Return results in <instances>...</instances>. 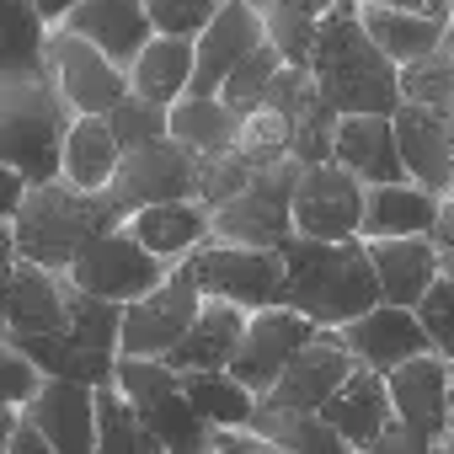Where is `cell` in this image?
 Instances as JSON below:
<instances>
[{
  "mask_svg": "<svg viewBox=\"0 0 454 454\" xmlns=\"http://www.w3.org/2000/svg\"><path fill=\"white\" fill-rule=\"evenodd\" d=\"M305 70L316 75V86L337 118L401 107V65L369 38V27L358 17V0H342V6H332L321 17Z\"/></svg>",
  "mask_w": 454,
  "mask_h": 454,
  "instance_id": "obj_1",
  "label": "cell"
},
{
  "mask_svg": "<svg viewBox=\"0 0 454 454\" xmlns=\"http://www.w3.org/2000/svg\"><path fill=\"white\" fill-rule=\"evenodd\" d=\"M278 252H284V268H289L284 305L310 316L316 326H348V321L385 305V289H380V273H374V257H369L364 236L358 241L294 236Z\"/></svg>",
  "mask_w": 454,
  "mask_h": 454,
  "instance_id": "obj_2",
  "label": "cell"
},
{
  "mask_svg": "<svg viewBox=\"0 0 454 454\" xmlns=\"http://www.w3.org/2000/svg\"><path fill=\"white\" fill-rule=\"evenodd\" d=\"M113 224H123V214L107 192H81L70 182H43L6 219V247L22 262H38L49 273H70L86 257V247L102 241Z\"/></svg>",
  "mask_w": 454,
  "mask_h": 454,
  "instance_id": "obj_3",
  "label": "cell"
},
{
  "mask_svg": "<svg viewBox=\"0 0 454 454\" xmlns=\"http://www.w3.org/2000/svg\"><path fill=\"white\" fill-rule=\"evenodd\" d=\"M75 107L54 86V70L0 81V166H17L33 187L65 176V139Z\"/></svg>",
  "mask_w": 454,
  "mask_h": 454,
  "instance_id": "obj_4",
  "label": "cell"
},
{
  "mask_svg": "<svg viewBox=\"0 0 454 454\" xmlns=\"http://www.w3.org/2000/svg\"><path fill=\"white\" fill-rule=\"evenodd\" d=\"M113 385L129 395V406L150 422V433L166 443V454H208V438L214 427L192 411L187 390H182V374L166 364V358H118V374Z\"/></svg>",
  "mask_w": 454,
  "mask_h": 454,
  "instance_id": "obj_5",
  "label": "cell"
},
{
  "mask_svg": "<svg viewBox=\"0 0 454 454\" xmlns=\"http://www.w3.org/2000/svg\"><path fill=\"white\" fill-rule=\"evenodd\" d=\"M192 278L203 289V300H231L241 310H278L284 289H289V268L284 252L273 247H231V241H208L192 262Z\"/></svg>",
  "mask_w": 454,
  "mask_h": 454,
  "instance_id": "obj_6",
  "label": "cell"
},
{
  "mask_svg": "<svg viewBox=\"0 0 454 454\" xmlns=\"http://www.w3.org/2000/svg\"><path fill=\"white\" fill-rule=\"evenodd\" d=\"M294 182H300V160L284 166H262L241 198L214 208V241L231 247H284L294 241Z\"/></svg>",
  "mask_w": 454,
  "mask_h": 454,
  "instance_id": "obj_7",
  "label": "cell"
},
{
  "mask_svg": "<svg viewBox=\"0 0 454 454\" xmlns=\"http://www.w3.org/2000/svg\"><path fill=\"white\" fill-rule=\"evenodd\" d=\"M166 278H171V268L129 231V219L113 224L102 241H91L86 257L70 268V284H75V289H86V294H97V300H113V305H134V300H145L150 289H160Z\"/></svg>",
  "mask_w": 454,
  "mask_h": 454,
  "instance_id": "obj_8",
  "label": "cell"
},
{
  "mask_svg": "<svg viewBox=\"0 0 454 454\" xmlns=\"http://www.w3.org/2000/svg\"><path fill=\"white\" fill-rule=\"evenodd\" d=\"M364 203H369V187L348 166H337V160L300 166L294 231L310 241H358L364 236Z\"/></svg>",
  "mask_w": 454,
  "mask_h": 454,
  "instance_id": "obj_9",
  "label": "cell"
},
{
  "mask_svg": "<svg viewBox=\"0 0 454 454\" xmlns=\"http://www.w3.org/2000/svg\"><path fill=\"white\" fill-rule=\"evenodd\" d=\"M203 192V155L187 150L182 139H160L150 150H134L123 155V171L113 182V203L118 214H139V208H155V203H187Z\"/></svg>",
  "mask_w": 454,
  "mask_h": 454,
  "instance_id": "obj_10",
  "label": "cell"
},
{
  "mask_svg": "<svg viewBox=\"0 0 454 454\" xmlns=\"http://www.w3.org/2000/svg\"><path fill=\"white\" fill-rule=\"evenodd\" d=\"M203 310V289L192 278V268H171V278L160 289H150L145 300L123 305V353L129 358H171V348L192 332Z\"/></svg>",
  "mask_w": 454,
  "mask_h": 454,
  "instance_id": "obj_11",
  "label": "cell"
},
{
  "mask_svg": "<svg viewBox=\"0 0 454 454\" xmlns=\"http://www.w3.org/2000/svg\"><path fill=\"white\" fill-rule=\"evenodd\" d=\"M49 70H54V86L65 91V102L75 107V118H107L134 86H129V70L113 65L97 43L75 38L70 27H54L49 33Z\"/></svg>",
  "mask_w": 454,
  "mask_h": 454,
  "instance_id": "obj_12",
  "label": "cell"
},
{
  "mask_svg": "<svg viewBox=\"0 0 454 454\" xmlns=\"http://www.w3.org/2000/svg\"><path fill=\"white\" fill-rule=\"evenodd\" d=\"M395 401V427H406L417 443L438 449L454 427V364L438 353H422L385 374Z\"/></svg>",
  "mask_w": 454,
  "mask_h": 454,
  "instance_id": "obj_13",
  "label": "cell"
},
{
  "mask_svg": "<svg viewBox=\"0 0 454 454\" xmlns=\"http://www.w3.org/2000/svg\"><path fill=\"white\" fill-rule=\"evenodd\" d=\"M316 321L310 316H300V310H289V305H278V310H257L252 321H247V337H241V348H236V358H231V374L262 401L273 385H278V374L294 364V353L305 348V342H316Z\"/></svg>",
  "mask_w": 454,
  "mask_h": 454,
  "instance_id": "obj_14",
  "label": "cell"
},
{
  "mask_svg": "<svg viewBox=\"0 0 454 454\" xmlns=\"http://www.w3.org/2000/svg\"><path fill=\"white\" fill-rule=\"evenodd\" d=\"M353 369H358V358L348 353L342 332L337 326H321L316 342H305L294 353V364L278 374V385L262 395V406L268 411H321L353 380Z\"/></svg>",
  "mask_w": 454,
  "mask_h": 454,
  "instance_id": "obj_15",
  "label": "cell"
},
{
  "mask_svg": "<svg viewBox=\"0 0 454 454\" xmlns=\"http://www.w3.org/2000/svg\"><path fill=\"white\" fill-rule=\"evenodd\" d=\"M262 43H268V27L252 12V0H224L219 17L198 38V70H192V91L187 97H219L224 81H231Z\"/></svg>",
  "mask_w": 454,
  "mask_h": 454,
  "instance_id": "obj_16",
  "label": "cell"
},
{
  "mask_svg": "<svg viewBox=\"0 0 454 454\" xmlns=\"http://www.w3.org/2000/svg\"><path fill=\"white\" fill-rule=\"evenodd\" d=\"M337 332H342L348 353H353L364 369H380V374H390V369H401V364L433 353L427 326L417 321V310H401V305H380V310H369V316H358V321H348V326H337Z\"/></svg>",
  "mask_w": 454,
  "mask_h": 454,
  "instance_id": "obj_17",
  "label": "cell"
},
{
  "mask_svg": "<svg viewBox=\"0 0 454 454\" xmlns=\"http://www.w3.org/2000/svg\"><path fill=\"white\" fill-rule=\"evenodd\" d=\"M332 160L348 166L364 187H390V182H411L406 160H401V139H395V113H358L337 123V145Z\"/></svg>",
  "mask_w": 454,
  "mask_h": 454,
  "instance_id": "obj_18",
  "label": "cell"
},
{
  "mask_svg": "<svg viewBox=\"0 0 454 454\" xmlns=\"http://www.w3.org/2000/svg\"><path fill=\"white\" fill-rule=\"evenodd\" d=\"M70 326V273H49L38 262L12 257L6 284V332L12 337H49Z\"/></svg>",
  "mask_w": 454,
  "mask_h": 454,
  "instance_id": "obj_19",
  "label": "cell"
},
{
  "mask_svg": "<svg viewBox=\"0 0 454 454\" xmlns=\"http://www.w3.org/2000/svg\"><path fill=\"white\" fill-rule=\"evenodd\" d=\"M395 139H401L406 176H411L417 187L449 198V192H454V129H449V118L401 102V107H395Z\"/></svg>",
  "mask_w": 454,
  "mask_h": 454,
  "instance_id": "obj_20",
  "label": "cell"
},
{
  "mask_svg": "<svg viewBox=\"0 0 454 454\" xmlns=\"http://www.w3.org/2000/svg\"><path fill=\"white\" fill-rule=\"evenodd\" d=\"M321 417L358 449V454H369L390 427H395V401H390V380L380 374V369H353V380L321 406Z\"/></svg>",
  "mask_w": 454,
  "mask_h": 454,
  "instance_id": "obj_21",
  "label": "cell"
},
{
  "mask_svg": "<svg viewBox=\"0 0 454 454\" xmlns=\"http://www.w3.org/2000/svg\"><path fill=\"white\" fill-rule=\"evenodd\" d=\"M59 27H70L75 38H86V43H97L113 65H134L145 49H150V38H155V22H150V12H145V0H86V6H75L70 12V22H59Z\"/></svg>",
  "mask_w": 454,
  "mask_h": 454,
  "instance_id": "obj_22",
  "label": "cell"
},
{
  "mask_svg": "<svg viewBox=\"0 0 454 454\" xmlns=\"http://www.w3.org/2000/svg\"><path fill=\"white\" fill-rule=\"evenodd\" d=\"M59 454H97V390L75 380H49L22 411Z\"/></svg>",
  "mask_w": 454,
  "mask_h": 454,
  "instance_id": "obj_23",
  "label": "cell"
},
{
  "mask_svg": "<svg viewBox=\"0 0 454 454\" xmlns=\"http://www.w3.org/2000/svg\"><path fill=\"white\" fill-rule=\"evenodd\" d=\"M129 231L166 262V268H182L192 262L208 241H214V208L187 198V203H155V208H139L129 214Z\"/></svg>",
  "mask_w": 454,
  "mask_h": 454,
  "instance_id": "obj_24",
  "label": "cell"
},
{
  "mask_svg": "<svg viewBox=\"0 0 454 454\" xmlns=\"http://www.w3.org/2000/svg\"><path fill=\"white\" fill-rule=\"evenodd\" d=\"M247 321H252V310H241V305H231V300H203L192 332L171 348L166 364H171L176 374L231 369V358H236V348H241V337H247Z\"/></svg>",
  "mask_w": 454,
  "mask_h": 454,
  "instance_id": "obj_25",
  "label": "cell"
},
{
  "mask_svg": "<svg viewBox=\"0 0 454 454\" xmlns=\"http://www.w3.org/2000/svg\"><path fill=\"white\" fill-rule=\"evenodd\" d=\"M369 257H374L385 305H401V310H417V305L427 300V289L438 284V273H443V252L433 247V236L369 241Z\"/></svg>",
  "mask_w": 454,
  "mask_h": 454,
  "instance_id": "obj_26",
  "label": "cell"
},
{
  "mask_svg": "<svg viewBox=\"0 0 454 454\" xmlns=\"http://www.w3.org/2000/svg\"><path fill=\"white\" fill-rule=\"evenodd\" d=\"M443 198L417 187V182H390L369 187L364 203V241H406V236H433Z\"/></svg>",
  "mask_w": 454,
  "mask_h": 454,
  "instance_id": "obj_27",
  "label": "cell"
},
{
  "mask_svg": "<svg viewBox=\"0 0 454 454\" xmlns=\"http://www.w3.org/2000/svg\"><path fill=\"white\" fill-rule=\"evenodd\" d=\"M192 70H198V43L187 38H150V49L129 65V86L134 97L145 102H160V107H176L187 91H192Z\"/></svg>",
  "mask_w": 454,
  "mask_h": 454,
  "instance_id": "obj_28",
  "label": "cell"
},
{
  "mask_svg": "<svg viewBox=\"0 0 454 454\" xmlns=\"http://www.w3.org/2000/svg\"><path fill=\"white\" fill-rule=\"evenodd\" d=\"M118 171H123V145H118L113 123L107 118H75V129L65 139V176L59 182H70L81 192H113Z\"/></svg>",
  "mask_w": 454,
  "mask_h": 454,
  "instance_id": "obj_29",
  "label": "cell"
},
{
  "mask_svg": "<svg viewBox=\"0 0 454 454\" xmlns=\"http://www.w3.org/2000/svg\"><path fill=\"white\" fill-rule=\"evenodd\" d=\"M358 17L369 27V38L406 70L427 54H438L449 43V22H433V17H417V12H395V6H374V0H358Z\"/></svg>",
  "mask_w": 454,
  "mask_h": 454,
  "instance_id": "obj_30",
  "label": "cell"
},
{
  "mask_svg": "<svg viewBox=\"0 0 454 454\" xmlns=\"http://www.w3.org/2000/svg\"><path fill=\"white\" fill-rule=\"evenodd\" d=\"M294 145H300V118L273 97L257 102L252 113H241V123H236V155L252 160L257 171L294 160Z\"/></svg>",
  "mask_w": 454,
  "mask_h": 454,
  "instance_id": "obj_31",
  "label": "cell"
},
{
  "mask_svg": "<svg viewBox=\"0 0 454 454\" xmlns=\"http://www.w3.org/2000/svg\"><path fill=\"white\" fill-rule=\"evenodd\" d=\"M49 17L33 0H6V27H0V81L49 70Z\"/></svg>",
  "mask_w": 454,
  "mask_h": 454,
  "instance_id": "obj_32",
  "label": "cell"
},
{
  "mask_svg": "<svg viewBox=\"0 0 454 454\" xmlns=\"http://www.w3.org/2000/svg\"><path fill=\"white\" fill-rule=\"evenodd\" d=\"M182 390L192 401V411L208 422V427H252L262 401L231 374V369H214V374H182Z\"/></svg>",
  "mask_w": 454,
  "mask_h": 454,
  "instance_id": "obj_33",
  "label": "cell"
},
{
  "mask_svg": "<svg viewBox=\"0 0 454 454\" xmlns=\"http://www.w3.org/2000/svg\"><path fill=\"white\" fill-rule=\"evenodd\" d=\"M236 113L224 107L219 97H182L171 107V139H182L198 155H224L236 150Z\"/></svg>",
  "mask_w": 454,
  "mask_h": 454,
  "instance_id": "obj_34",
  "label": "cell"
},
{
  "mask_svg": "<svg viewBox=\"0 0 454 454\" xmlns=\"http://www.w3.org/2000/svg\"><path fill=\"white\" fill-rule=\"evenodd\" d=\"M97 454H166V443L150 433V422L129 406L118 385L97 390Z\"/></svg>",
  "mask_w": 454,
  "mask_h": 454,
  "instance_id": "obj_35",
  "label": "cell"
},
{
  "mask_svg": "<svg viewBox=\"0 0 454 454\" xmlns=\"http://www.w3.org/2000/svg\"><path fill=\"white\" fill-rule=\"evenodd\" d=\"M268 443H278V449H294V454H358L321 411H257V422H252Z\"/></svg>",
  "mask_w": 454,
  "mask_h": 454,
  "instance_id": "obj_36",
  "label": "cell"
},
{
  "mask_svg": "<svg viewBox=\"0 0 454 454\" xmlns=\"http://www.w3.org/2000/svg\"><path fill=\"white\" fill-rule=\"evenodd\" d=\"M65 332L97 358H123V305L97 300V294H86L75 284H70V326Z\"/></svg>",
  "mask_w": 454,
  "mask_h": 454,
  "instance_id": "obj_37",
  "label": "cell"
},
{
  "mask_svg": "<svg viewBox=\"0 0 454 454\" xmlns=\"http://www.w3.org/2000/svg\"><path fill=\"white\" fill-rule=\"evenodd\" d=\"M401 102L427 107L438 118H454V54H449V43L401 70Z\"/></svg>",
  "mask_w": 454,
  "mask_h": 454,
  "instance_id": "obj_38",
  "label": "cell"
},
{
  "mask_svg": "<svg viewBox=\"0 0 454 454\" xmlns=\"http://www.w3.org/2000/svg\"><path fill=\"white\" fill-rule=\"evenodd\" d=\"M284 65H289V59H284V49L268 38V43H262V49H257V54H252V59H247L236 75H231V81H224L219 102L231 107L236 118H241V113H252L257 102H268V91H273V81L284 75Z\"/></svg>",
  "mask_w": 454,
  "mask_h": 454,
  "instance_id": "obj_39",
  "label": "cell"
},
{
  "mask_svg": "<svg viewBox=\"0 0 454 454\" xmlns=\"http://www.w3.org/2000/svg\"><path fill=\"white\" fill-rule=\"evenodd\" d=\"M107 123H113V134H118L123 155H134V150H150V145L171 139V107L145 102V97H134V91L107 113Z\"/></svg>",
  "mask_w": 454,
  "mask_h": 454,
  "instance_id": "obj_40",
  "label": "cell"
},
{
  "mask_svg": "<svg viewBox=\"0 0 454 454\" xmlns=\"http://www.w3.org/2000/svg\"><path fill=\"white\" fill-rule=\"evenodd\" d=\"M219 6H224V0H145L155 33L160 38H187V43L203 38V27L219 17Z\"/></svg>",
  "mask_w": 454,
  "mask_h": 454,
  "instance_id": "obj_41",
  "label": "cell"
},
{
  "mask_svg": "<svg viewBox=\"0 0 454 454\" xmlns=\"http://www.w3.org/2000/svg\"><path fill=\"white\" fill-rule=\"evenodd\" d=\"M417 321L427 326L433 353L454 364V273H449V268L438 273V284H433V289H427V300L417 305Z\"/></svg>",
  "mask_w": 454,
  "mask_h": 454,
  "instance_id": "obj_42",
  "label": "cell"
},
{
  "mask_svg": "<svg viewBox=\"0 0 454 454\" xmlns=\"http://www.w3.org/2000/svg\"><path fill=\"white\" fill-rule=\"evenodd\" d=\"M0 374H6V417H22L38 401V390L49 385V374L12 342H0Z\"/></svg>",
  "mask_w": 454,
  "mask_h": 454,
  "instance_id": "obj_43",
  "label": "cell"
},
{
  "mask_svg": "<svg viewBox=\"0 0 454 454\" xmlns=\"http://www.w3.org/2000/svg\"><path fill=\"white\" fill-rule=\"evenodd\" d=\"M208 454H268V438L257 427H214Z\"/></svg>",
  "mask_w": 454,
  "mask_h": 454,
  "instance_id": "obj_44",
  "label": "cell"
},
{
  "mask_svg": "<svg viewBox=\"0 0 454 454\" xmlns=\"http://www.w3.org/2000/svg\"><path fill=\"white\" fill-rule=\"evenodd\" d=\"M0 454H59L27 417H6V449Z\"/></svg>",
  "mask_w": 454,
  "mask_h": 454,
  "instance_id": "obj_45",
  "label": "cell"
},
{
  "mask_svg": "<svg viewBox=\"0 0 454 454\" xmlns=\"http://www.w3.org/2000/svg\"><path fill=\"white\" fill-rule=\"evenodd\" d=\"M27 192H33V182H27L17 166H0V219H12V214L27 203Z\"/></svg>",
  "mask_w": 454,
  "mask_h": 454,
  "instance_id": "obj_46",
  "label": "cell"
},
{
  "mask_svg": "<svg viewBox=\"0 0 454 454\" xmlns=\"http://www.w3.org/2000/svg\"><path fill=\"white\" fill-rule=\"evenodd\" d=\"M374 6L417 12V17H433V22H449V27H454V0H374Z\"/></svg>",
  "mask_w": 454,
  "mask_h": 454,
  "instance_id": "obj_47",
  "label": "cell"
},
{
  "mask_svg": "<svg viewBox=\"0 0 454 454\" xmlns=\"http://www.w3.org/2000/svg\"><path fill=\"white\" fill-rule=\"evenodd\" d=\"M369 454H433V449H427V443H417L406 427H390V433H385V438H380Z\"/></svg>",
  "mask_w": 454,
  "mask_h": 454,
  "instance_id": "obj_48",
  "label": "cell"
},
{
  "mask_svg": "<svg viewBox=\"0 0 454 454\" xmlns=\"http://www.w3.org/2000/svg\"><path fill=\"white\" fill-rule=\"evenodd\" d=\"M433 247L443 252V262H454V198H443L438 224H433Z\"/></svg>",
  "mask_w": 454,
  "mask_h": 454,
  "instance_id": "obj_49",
  "label": "cell"
},
{
  "mask_svg": "<svg viewBox=\"0 0 454 454\" xmlns=\"http://www.w3.org/2000/svg\"><path fill=\"white\" fill-rule=\"evenodd\" d=\"M33 6L49 17V27H59V22H70V12H75V6H86V0H33Z\"/></svg>",
  "mask_w": 454,
  "mask_h": 454,
  "instance_id": "obj_50",
  "label": "cell"
},
{
  "mask_svg": "<svg viewBox=\"0 0 454 454\" xmlns=\"http://www.w3.org/2000/svg\"><path fill=\"white\" fill-rule=\"evenodd\" d=\"M268 454H294V449H278V443H268Z\"/></svg>",
  "mask_w": 454,
  "mask_h": 454,
  "instance_id": "obj_51",
  "label": "cell"
},
{
  "mask_svg": "<svg viewBox=\"0 0 454 454\" xmlns=\"http://www.w3.org/2000/svg\"><path fill=\"white\" fill-rule=\"evenodd\" d=\"M443 449H454V427H449V438H443Z\"/></svg>",
  "mask_w": 454,
  "mask_h": 454,
  "instance_id": "obj_52",
  "label": "cell"
},
{
  "mask_svg": "<svg viewBox=\"0 0 454 454\" xmlns=\"http://www.w3.org/2000/svg\"><path fill=\"white\" fill-rule=\"evenodd\" d=\"M433 454H454V449H443V443H438V449H433Z\"/></svg>",
  "mask_w": 454,
  "mask_h": 454,
  "instance_id": "obj_53",
  "label": "cell"
},
{
  "mask_svg": "<svg viewBox=\"0 0 454 454\" xmlns=\"http://www.w3.org/2000/svg\"><path fill=\"white\" fill-rule=\"evenodd\" d=\"M449 54H454V27H449Z\"/></svg>",
  "mask_w": 454,
  "mask_h": 454,
  "instance_id": "obj_54",
  "label": "cell"
},
{
  "mask_svg": "<svg viewBox=\"0 0 454 454\" xmlns=\"http://www.w3.org/2000/svg\"><path fill=\"white\" fill-rule=\"evenodd\" d=\"M443 268H449V273H454V262H443Z\"/></svg>",
  "mask_w": 454,
  "mask_h": 454,
  "instance_id": "obj_55",
  "label": "cell"
}]
</instances>
